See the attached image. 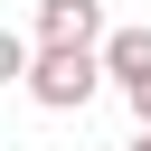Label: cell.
Masks as SVG:
<instances>
[{
	"instance_id": "3957f363",
	"label": "cell",
	"mask_w": 151,
	"mask_h": 151,
	"mask_svg": "<svg viewBox=\"0 0 151 151\" xmlns=\"http://www.w3.org/2000/svg\"><path fill=\"white\" fill-rule=\"evenodd\" d=\"M104 76L132 94V85L151 76V28H113V38H104Z\"/></svg>"
},
{
	"instance_id": "7a4b0ae2",
	"label": "cell",
	"mask_w": 151,
	"mask_h": 151,
	"mask_svg": "<svg viewBox=\"0 0 151 151\" xmlns=\"http://www.w3.org/2000/svg\"><path fill=\"white\" fill-rule=\"evenodd\" d=\"M104 0H38L28 9V47H104Z\"/></svg>"
},
{
	"instance_id": "6da1fadb",
	"label": "cell",
	"mask_w": 151,
	"mask_h": 151,
	"mask_svg": "<svg viewBox=\"0 0 151 151\" xmlns=\"http://www.w3.org/2000/svg\"><path fill=\"white\" fill-rule=\"evenodd\" d=\"M94 85H104V47H38L28 57V94L47 113H85Z\"/></svg>"
},
{
	"instance_id": "5b68a950",
	"label": "cell",
	"mask_w": 151,
	"mask_h": 151,
	"mask_svg": "<svg viewBox=\"0 0 151 151\" xmlns=\"http://www.w3.org/2000/svg\"><path fill=\"white\" fill-rule=\"evenodd\" d=\"M132 151H151V132H132Z\"/></svg>"
},
{
	"instance_id": "277c9868",
	"label": "cell",
	"mask_w": 151,
	"mask_h": 151,
	"mask_svg": "<svg viewBox=\"0 0 151 151\" xmlns=\"http://www.w3.org/2000/svg\"><path fill=\"white\" fill-rule=\"evenodd\" d=\"M123 104H132V113H142V132H151V76H142V85H132Z\"/></svg>"
}]
</instances>
